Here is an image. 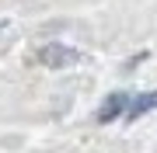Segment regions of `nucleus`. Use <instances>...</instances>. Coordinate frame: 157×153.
I'll return each mask as SVG.
<instances>
[{"mask_svg":"<svg viewBox=\"0 0 157 153\" xmlns=\"http://www.w3.org/2000/svg\"><path fill=\"white\" fill-rule=\"evenodd\" d=\"M0 28H7V21H0Z\"/></svg>","mask_w":157,"mask_h":153,"instance_id":"obj_4","label":"nucleus"},{"mask_svg":"<svg viewBox=\"0 0 157 153\" xmlns=\"http://www.w3.org/2000/svg\"><path fill=\"white\" fill-rule=\"evenodd\" d=\"M157 108V91H150V94H140L133 101V97H129V108H126V118L129 122H136V118H143L147 111H154Z\"/></svg>","mask_w":157,"mask_h":153,"instance_id":"obj_3","label":"nucleus"},{"mask_svg":"<svg viewBox=\"0 0 157 153\" xmlns=\"http://www.w3.org/2000/svg\"><path fill=\"white\" fill-rule=\"evenodd\" d=\"M126 108H129V94H108L105 97V104L98 108V122H115L119 115H126Z\"/></svg>","mask_w":157,"mask_h":153,"instance_id":"obj_2","label":"nucleus"},{"mask_svg":"<svg viewBox=\"0 0 157 153\" xmlns=\"http://www.w3.org/2000/svg\"><path fill=\"white\" fill-rule=\"evenodd\" d=\"M35 59H39L42 66H49V70H67V66H73V63H80V52L70 49V46H63V42H49V46L39 49Z\"/></svg>","mask_w":157,"mask_h":153,"instance_id":"obj_1","label":"nucleus"}]
</instances>
